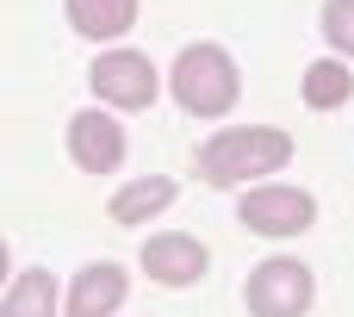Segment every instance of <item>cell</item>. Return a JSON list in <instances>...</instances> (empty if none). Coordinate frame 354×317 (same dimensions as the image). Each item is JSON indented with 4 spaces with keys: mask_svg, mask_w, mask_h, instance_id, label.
<instances>
[{
    "mask_svg": "<svg viewBox=\"0 0 354 317\" xmlns=\"http://www.w3.org/2000/svg\"><path fill=\"white\" fill-rule=\"evenodd\" d=\"M124 293H131L124 268H112V262H93V268H81V274H75L68 317H112L118 305H124Z\"/></svg>",
    "mask_w": 354,
    "mask_h": 317,
    "instance_id": "ba28073f",
    "label": "cell"
},
{
    "mask_svg": "<svg viewBox=\"0 0 354 317\" xmlns=\"http://www.w3.org/2000/svg\"><path fill=\"white\" fill-rule=\"evenodd\" d=\"M62 6H68V25H75L81 37H93V44L124 37L131 19H137V0H62Z\"/></svg>",
    "mask_w": 354,
    "mask_h": 317,
    "instance_id": "9c48e42d",
    "label": "cell"
},
{
    "mask_svg": "<svg viewBox=\"0 0 354 317\" xmlns=\"http://www.w3.org/2000/svg\"><path fill=\"white\" fill-rule=\"evenodd\" d=\"M0 317H56V287L44 268H25L12 280V293L0 299Z\"/></svg>",
    "mask_w": 354,
    "mask_h": 317,
    "instance_id": "7c38bea8",
    "label": "cell"
},
{
    "mask_svg": "<svg viewBox=\"0 0 354 317\" xmlns=\"http://www.w3.org/2000/svg\"><path fill=\"white\" fill-rule=\"evenodd\" d=\"M236 218H243L255 237H299V230H311L317 199H311L305 187H255V193H243Z\"/></svg>",
    "mask_w": 354,
    "mask_h": 317,
    "instance_id": "5b68a950",
    "label": "cell"
},
{
    "mask_svg": "<svg viewBox=\"0 0 354 317\" xmlns=\"http://www.w3.org/2000/svg\"><path fill=\"white\" fill-rule=\"evenodd\" d=\"M292 162V137L274 131V125H243V131H212V143L199 150V174L212 187H243V181H261L274 168Z\"/></svg>",
    "mask_w": 354,
    "mask_h": 317,
    "instance_id": "6da1fadb",
    "label": "cell"
},
{
    "mask_svg": "<svg viewBox=\"0 0 354 317\" xmlns=\"http://www.w3.org/2000/svg\"><path fill=\"white\" fill-rule=\"evenodd\" d=\"M168 87H174V100H180L193 118H224V112L236 106V93H243L236 62H230L218 44H187V50L174 56Z\"/></svg>",
    "mask_w": 354,
    "mask_h": 317,
    "instance_id": "7a4b0ae2",
    "label": "cell"
},
{
    "mask_svg": "<svg viewBox=\"0 0 354 317\" xmlns=\"http://www.w3.org/2000/svg\"><path fill=\"white\" fill-rule=\"evenodd\" d=\"M68 156H75V168H87V174H112V168L124 162V131H118V118H112V112H75V118H68Z\"/></svg>",
    "mask_w": 354,
    "mask_h": 317,
    "instance_id": "8992f818",
    "label": "cell"
},
{
    "mask_svg": "<svg viewBox=\"0 0 354 317\" xmlns=\"http://www.w3.org/2000/svg\"><path fill=\"white\" fill-rule=\"evenodd\" d=\"M324 37H330L342 56H354V0H330V6H324Z\"/></svg>",
    "mask_w": 354,
    "mask_h": 317,
    "instance_id": "4fadbf2b",
    "label": "cell"
},
{
    "mask_svg": "<svg viewBox=\"0 0 354 317\" xmlns=\"http://www.w3.org/2000/svg\"><path fill=\"white\" fill-rule=\"evenodd\" d=\"M299 87H305V106H317V112H336V106L354 100V75H348V62H336V56L311 62Z\"/></svg>",
    "mask_w": 354,
    "mask_h": 317,
    "instance_id": "8fae6325",
    "label": "cell"
},
{
    "mask_svg": "<svg viewBox=\"0 0 354 317\" xmlns=\"http://www.w3.org/2000/svg\"><path fill=\"white\" fill-rule=\"evenodd\" d=\"M243 299H249L255 317H305L311 311V268L292 262V255H274V262H261L249 274Z\"/></svg>",
    "mask_w": 354,
    "mask_h": 317,
    "instance_id": "3957f363",
    "label": "cell"
},
{
    "mask_svg": "<svg viewBox=\"0 0 354 317\" xmlns=\"http://www.w3.org/2000/svg\"><path fill=\"white\" fill-rule=\"evenodd\" d=\"M168 206H174V181H162V174H143V181H131V187L112 193V218L118 224H149Z\"/></svg>",
    "mask_w": 354,
    "mask_h": 317,
    "instance_id": "30bf717a",
    "label": "cell"
},
{
    "mask_svg": "<svg viewBox=\"0 0 354 317\" xmlns=\"http://www.w3.org/2000/svg\"><path fill=\"white\" fill-rule=\"evenodd\" d=\"M87 81H93V93H100L106 106H124V112H143V106H156V93H162V75H156V62H149L143 50H106Z\"/></svg>",
    "mask_w": 354,
    "mask_h": 317,
    "instance_id": "277c9868",
    "label": "cell"
},
{
    "mask_svg": "<svg viewBox=\"0 0 354 317\" xmlns=\"http://www.w3.org/2000/svg\"><path fill=\"white\" fill-rule=\"evenodd\" d=\"M205 268H212V255H205V243H199V237L162 230V237H149V243H143V274H149V280H162V287H193Z\"/></svg>",
    "mask_w": 354,
    "mask_h": 317,
    "instance_id": "52a82bcc",
    "label": "cell"
}]
</instances>
